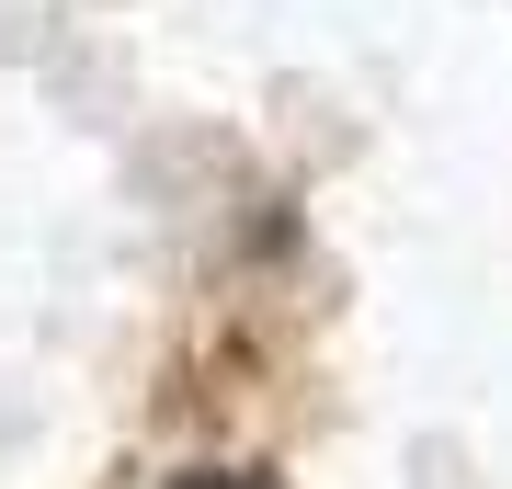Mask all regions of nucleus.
Listing matches in <instances>:
<instances>
[{
  "instance_id": "obj_1",
  "label": "nucleus",
  "mask_w": 512,
  "mask_h": 489,
  "mask_svg": "<svg viewBox=\"0 0 512 489\" xmlns=\"http://www.w3.org/2000/svg\"><path fill=\"white\" fill-rule=\"evenodd\" d=\"M194 489H251V478H194Z\"/></svg>"
}]
</instances>
